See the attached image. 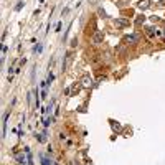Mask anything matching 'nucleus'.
I'll return each mask as SVG.
<instances>
[{"label":"nucleus","instance_id":"1","mask_svg":"<svg viewBox=\"0 0 165 165\" xmlns=\"http://www.w3.org/2000/svg\"><path fill=\"white\" fill-rule=\"evenodd\" d=\"M91 41H93L94 46L101 45V43L104 41V32H103V30H96V32L93 33V38H91Z\"/></svg>","mask_w":165,"mask_h":165},{"label":"nucleus","instance_id":"2","mask_svg":"<svg viewBox=\"0 0 165 165\" xmlns=\"http://www.w3.org/2000/svg\"><path fill=\"white\" fill-rule=\"evenodd\" d=\"M139 41H140V35H139V33H132V35H127L124 38L125 45H137Z\"/></svg>","mask_w":165,"mask_h":165},{"label":"nucleus","instance_id":"3","mask_svg":"<svg viewBox=\"0 0 165 165\" xmlns=\"http://www.w3.org/2000/svg\"><path fill=\"white\" fill-rule=\"evenodd\" d=\"M145 33H147L149 38H155V36H160V30L155 27H147L145 28Z\"/></svg>","mask_w":165,"mask_h":165},{"label":"nucleus","instance_id":"4","mask_svg":"<svg viewBox=\"0 0 165 165\" xmlns=\"http://www.w3.org/2000/svg\"><path fill=\"white\" fill-rule=\"evenodd\" d=\"M81 84H82V88H91V86H93V79H91V76H89V74H84V76H82Z\"/></svg>","mask_w":165,"mask_h":165},{"label":"nucleus","instance_id":"5","mask_svg":"<svg viewBox=\"0 0 165 165\" xmlns=\"http://www.w3.org/2000/svg\"><path fill=\"white\" fill-rule=\"evenodd\" d=\"M150 5H152V0H140V2L137 3V7L140 8V10H147Z\"/></svg>","mask_w":165,"mask_h":165},{"label":"nucleus","instance_id":"6","mask_svg":"<svg viewBox=\"0 0 165 165\" xmlns=\"http://www.w3.org/2000/svg\"><path fill=\"white\" fill-rule=\"evenodd\" d=\"M114 25L122 28V27H129V20H125V18H116L114 20Z\"/></svg>","mask_w":165,"mask_h":165},{"label":"nucleus","instance_id":"7","mask_svg":"<svg viewBox=\"0 0 165 165\" xmlns=\"http://www.w3.org/2000/svg\"><path fill=\"white\" fill-rule=\"evenodd\" d=\"M111 127H112L116 132H121L122 130V127H121V124L119 122H116V121H111Z\"/></svg>","mask_w":165,"mask_h":165},{"label":"nucleus","instance_id":"8","mask_svg":"<svg viewBox=\"0 0 165 165\" xmlns=\"http://www.w3.org/2000/svg\"><path fill=\"white\" fill-rule=\"evenodd\" d=\"M8 116H10V112H5V116H3V137H5V132H7V119Z\"/></svg>","mask_w":165,"mask_h":165},{"label":"nucleus","instance_id":"9","mask_svg":"<svg viewBox=\"0 0 165 165\" xmlns=\"http://www.w3.org/2000/svg\"><path fill=\"white\" fill-rule=\"evenodd\" d=\"M144 22H145V17H144V15H139L137 20H135V23H137V25H140V23H144Z\"/></svg>","mask_w":165,"mask_h":165},{"label":"nucleus","instance_id":"10","mask_svg":"<svg viewBox=\"0 0 165 165\" xmlns=\"http://www.w3.org/2000/svg\"><path fill=\"white\" fill-rule=\"evenodd\" d=\"M98 13H99V15L103 17V18H106V17H108V15H106V12L103 10V8H99V10H98Z\"/></svg>","mask_w":165,"mask_h":165},{"label":"nucleus","instance_id":"11","mask_svg":"<svg viewBox=\"0 0 165 165\" xmlns=\"http://www.w3.org/2000/svg\"><path fill=\"white\" fill-rule=\"evenodd\" d=\"M22 7H23V2H18L17 3V7H15V10L18 12V10H22Z\"/></svg>","mask_w":165,"mask_h":165},{"label":"nucleus","instance_id":"12","mask_svg":"<svg viewBox=\"0 0 165 165\" xmlns=\"http://www.w3.org/2000/svg\"><path fill=\"white\" fill-rule=\"evenodd\" d=\"M17 160H18V163H25V159H23L22 155H18V157H17Z\"/></svg>","mask_w":165,"mask_h":165},{"label":"nucleus","instance_id":"13","mask_svg":"<svg viewBox=\"0 0 165 165\" xmlns=\"http://www.w3.org/2000/svg\"><path fill=\"white\" fill-rule=\"evenodd\" d=\"M76 45H78V40H76V38H73V40H71V46L74 48Z\"/></svg>","mask_w":165,"mask_h":165},{"label":"nucleus","instance_id":"14","mask_svg":"<svg viewBox=\"0 0 165 165\" xmlns=\"http://www.w3.org/2000/svg\"><path fill=\"white\" fill-rule=\"evenodd\" d=\"M163 40H165V28H163Z\"/></svg>","mask_w":165,"mask_h":165}]
</instances>
